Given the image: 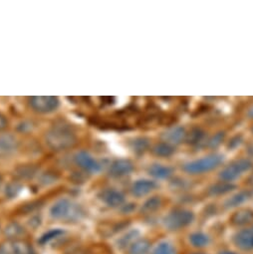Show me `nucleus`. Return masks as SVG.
<instances>
[{"mask_svg":"<svg viewBox=\"0 0 253 254\" xmlns=\"http://www.w3.org/2000/svg\"><path fill=\"white\" fill-rule=\"evenodd\" d=\"M48 147L54 151H64L72 148L77 143L75 132L66 125H56L45 135Z\"/></svg>","mask_w":253,"mask_h":254,"instance_id":"f257e3e1","label":"nucleus"},{"mask_svg":"<svg viewBox=\"0 0 253 254\" xmlns=\"http://www.w3.org/2000/svg\"><path fill=\"white\" fill-rule=\"evenodd\" d=\"M85 215L81 204L69 199L60 198L50 208V216L55 220L64 222H78Z\"/></svg>","mask_w":253,"mask_h":254,"instance_id":"f03ea898","label":"nucleus"},{"mask_svg":"<svg viewBox=\"0 0 253 254\" xmlns=\"http://www.w3.org/2000/svg\"><path fill=\"white\" fill-rule=\"evenodd\" d=\"M222 160L223 158L220 155H209L202 159L186 164L184 166V170L190 175H201L217 168L221 164Z\"/></svg>","mask_w":253,"mask_h":254,"instance_id":"7ed1b4c3","label":"nucleus"},{"mask_svg":"<svg viewBox=\"0 0 253 254\" xmlns=\"http://www.w3.org/2000/svg\"><path fill=\"white\" fill-rule=\"evenodd\" d=\"M194 220V214L188 209H176L168 214L164 219L165 226L170 230H179L191 224Z\"/></svg>","mask_w":253,"mask_h":254,"instance_id":"20e7f679","label":"nucleus"},{"mask_svg":"<svg viewBox=\"0 0 253 254\" xmlns=\"http://www.w3.org/2000/svg\"><path fill=\"white\" fill-rule=\"evenodd\" d=\"M252 168V163L249 160L241 159L235 161L228 167H226L219 175V178L226 183H232L241 177L244 173L248 172Z\"/></svg>","mask_w":253,"mask_h":254,"instance_id":"39448f33","label":"nucleus"},{"mask_svg":"<svg viewBox=\"0 0 253 254\" xmlns=\"http://www.w3.org/2000/svg\"><path fill=\"white\" fill-rule=\"evenodd\" d=\"M0 254H37L33 246L24 239H7L0 244Z\"/></svg>","mask_w":253,"mask_h":254,"instance_id":"423d86ee","label":"nucleus"},{"mask_svg":"<svg viewBox=\"0 0 253 254\" xmlns=\"http://www.w3.org/2000/svg\"><path fill=\"white\" fill-rule=\"evenodd\" d=\"M31 108L40 114H49L59 107V99L54 96H35L29 100Z\"/></svg>","mask_w":253,"mask_h":254,"instance_id":"0eeeda50","label":"nucleus"},{"mask_svg":"<svg viewBox=\"0 0 253 254\" xmlns=\"http://www.w3.org/2000/svg\"><path fill=\"white\" fill-rule=\"evenodd\" d=\"M75 163L78 167L89 174H97L101 171V165L95 160L88 152L81 151L78 152L74 157Z\"/></svg>","mask_w":253,"mask_h":254,"instance_id":"6e6552de","label":"nucleus"},{"mask_svg":"<svg viewBox=\"0 0 253 254\" xmlns=\"http://www.w3.org/2000/svg\"><path fill=\"white\" fill-rule=\"evenodd\" d=\"M19 148L18 140L15 136L3 133L0 134V158H8L13 156Z\"/></svg>","mask_w":253,"mask_h":254,"instance_id":"1a4fd4ad","label":"nucleus"},{"mask_svg":"<svg viewBox=\"0 0 253 254\" xmlns=\"http://www.w3.org/2000/svg\"><path fill=\"white\" fill-rule=\"evenodd\" d=\"M134 171V165L129 160H116L109 169V174L113 178H123L129 176Z\"/></svg>","mask_w":253,"mask_h":254,"instance_id":"9d476101","label":"nucleus"},{"mask_svg":"<svg viewBox=\"0 0 253 254\" xmlns=\"http://www.w3.org/2000/svg\"><path fill=\"white\" fill-rule=\"evenodd\" d=\"M233 242L237 248L243 251L253 250V229H241L235 233Z\"/></svg>","mask_w":253,"mask_h":254,"instance_id":"9b49d317","label":"nucleus"},{"mask_svg":"<svg viewBox=\"0 0 253 254\" xmlns=\"http://www.w3.org/2000/svg\"><path fill=\"white\" fill-rule=\"evenodd\" d=\"M100 196L103 202L109 207L115 208L122 206L125 203V195L121 191L114 189H108L103 190Z\"/></svg>","mask_w":253,"mask_h":254,"instance_id":"f8f14e48","label":"nucleus"},{"mask_svg":"<svg viewBox=\"0 0 253 254\" xmlns=\"http://www.w3.org/2000/svg\"><path fill=\"white\" fill-rule=\"evenodd\" d=\"M156 188H157L156 182H154L152 180L143 179V180H138L133 184V186L131 188V191H132L133 195H135L137 197H142V196L149 194Z\"/></svg>","mask_w":253,"mask_h":254,"instance_id":"ddd939ff","label":"nucleus"},{"mask_svg":"<svg viewBox=\"0 0 253 254\" xmlns=\"http://www.w3.org/2000/svg\"><path fill=\"white\" fill-rule=\"evenodd\" d=\"M230 222L234 226H245L253 222V210L243 208L235 211L231 217Z\"/></svg>","mask_w":253,"mask_h":254,"instance_id":"4468645a","label":"nucleus"},{"mask_svg":"<svg viewBox=\"0 0 253 254\" xmlns=\"http://www.w3.org/2000/svg\"><path fill=\"white\" fill-rule=\"evenodd\" d=\"M151 249V242L146 238H138L128 248V254H148Z\"/></svg>","mask_w":253,"mask_h":254,"instance_id":"2eb2a0df","label":"nucleus"},{"mask_svg":"<svg viewBox=\"0 0 253 254\" xmlns=\"http://www.w3.org/2000/svg\"><path fill=\"white\" fill-rule=\"evenodd\" d=\"M186 137V131L183 127H175L164 134V139L168 144H180Z\"/></svg>","mask_w":253,"mask_h":254,"instance_id":"dca6fc26","label":"nucleus"},{"mask_svg":"<svg viewBox=\"0 0 253 254\" xmlns=\"http://www.w3.org/2000/svg\"><path fill=\"white\" fill-rule=\"evenodd\" d=\"M250 197H251V193L249 191H246V190L239 191V192L233 194L232 196H230L229 198H227L224 203V206L226 208L237 207V206L245 203L246 201H248L250 199Z\"/></svg>","mask_w":253,"mask_h":254,"instance_id":"f3484780","label":"nucleus"},{"mask_svg":"<svg viewBox=\"0 0 253 254\" xmlns=\"http://www.w3.org/2000/svg\"><path fill=\"white\" fill-rule=\"evenodd\" d=\"M3 233L7 239H21L25 234V229L18 222L12 221L5 226Z\"/></svg>","mask_w":253,"mask_h":254,"instance_id":"a211bd4d","label":"nucleus"},{"mask_svg":"<svg viewBox=\"0 0 253 254\" xmlns=\"http://www.w3.org/2000/svg\"><path fill=\"white\" fill-rule=\"evenodd\" d=\"M149 173L152 177L158 180H166L173 175V170L170 167L160 165V164H155L149 169Z\"/></svg>","mask_w":253,"mask_h":254,"instance_id":"6ab92c4d","label":"nucleus"},{"mask_svg":"<svg viewBox=\"0 0 253 254\" xmlns=\"http://www.w3.org/2000/svg\"><path fill=\"white\" fill-rule=\"evenodd\" d=\"M235 188L236 187L231 183H226V182L218 183V184L211 186L208 189V194L211 196L223 195V194H226V193L232 191L233 190H235Z\"/></svg>","mask_w":253,"mask_h":254,"instance_id":"aec40b11","label":"nucleus"},{"mask_svg":"<svg viewBox=\"0 0 253 254\" xmlns=\"http://www.w3.org/2000/svg\"><path fill=\"white\" fill-rule=\"evenodd\" d=\"M189 239L190 244L195 248H204L210 242L209 236L203 232H193L190 235Z\"/></svg>","mask_w":253,"mask_h":254,"instance_id":"412c9836","label":"nucleus"},{"mask_svg":"<svg viewBox=\"0 0 253 254\" xmlns=\"http://www.w3.org/2000/svg\"><path fill=\"white\" fill-rule=\"evenodd\" d=\"M140 238V232L137 229L130 230L126 233H125L119 240H118V246L122 249L128 248L135 240Z\"/></svg>","mask_w":253,"mask_h":254,"instance_id":"4be33fe9","label":"nucleus"},{"mask_svg":"<svg viewBox=\"0 0 253 254\" xmlns=\"http://www.w3.org/2000/svg\"><path fill=\"white\" fill-rule=\"evenodd\" d=\"M162 205V199L160 196H152L149 199H147L143 206H142V211L144 213H153L157 211Z\"/></svg>","mask_w":253,"mask_h":254,"instance_id":"5701e85b","label":"nucleus"},{"mask_svg":"<svg viewBox=\"0 0 253 254\" xmlns=\"http://www.w3.org/2000/svg\"><path fill=\"white\" fill-rule=\"evenodd\" d=\"M62 235H64V231H63L62 229L54 228V229H51V230L45 232L44 234H42L41 237L39 238L38 242H39L41 245H46L47 243L53 241L54 239H57V238L61 237Z\"/></svg>","mask_w":253,"mask_h":254,"instance_id":"b1692460","label":"nucleus"},{"mask_svg":"<svg viewBox=\"0 0 253 254\" xmlns=\"http://www.w3.org/2000/svg\"><path fill=\"white\" fill-rule=\"evenodd\" d=\"M153 152L158 157L168 158V157H170V156H172L174 154L175 150L172 147V145H170L168 143H160V144H157L154 147Z\"/></svg>","mask_w":253,"mask_h":254,"instance_id":"393cba45","label":"nucleus"},{"mask_svg":"<svg viewBox=\"0 0 253 254\" xmlns=\"http://www.w3.org/2000/svg\"><path fill=\"white\" fill-rule=\"evenodd\" d=\"M152 254H176V248L171 242L163 241L154 248Z\"/></svg>","mask_w":253,"mask_h":254,"instance_id":"a878e982","label":"nucleus"},{"mask_svg":"<svg viewBox=\"0 0 253 254\" xmlns=\"http://www.w3.org/2000/svg\"><path fill=\"white\" fill-rule=\"evenodd\" d=\"M131 148L135 153L142 154L149 148V142L147 139H144V138L135 139L131 143Z\"/></svg>","mask_w":253,"mask_h":254,"instance_id":"bb28decb","label":"nucleus"},{"mask_svg":"<svg viewBox=\"0 0 253 254\" xmlns=\"http://www.w3.org/2000/svg\"><path fill=\"white\" fill-rule=\"evenodd\" d=\"M22 190V187L18 183H10L5 188V195L8 198H14L18 196Z\"/></svg>","mask_w":253,"mask_h":254,"instance_id":"cd10ccee","label":"nucleus"},{"mask_svg":"<svg viewBox=\"0 0 253 254\" xmlns=\"http://www.w3.org/2000/svg\"><path fill=\"white\" fill-rule=\"evenodd\" d=\"M203 138V132L200 129H192L190 134H188L187 136V141L189 144L191 145H195L197 143H199Z\"/></svg>","mask_w":253,"mask_h":254,"instance_id":"c85d7f7f","label":"nucleus"},{"mask_svg":"<svg viewBox=\"0 0 253 254\" xmlns=\"http://www.w3.org/2000/svg\"><path fill=\"white\" fill-rule=\"evenodd\" d=\"M224 133H222V132H219V133H217V134H215L214 136H212L211 138H210V140L208 141V147L209 148H216V147H218L220 144H221V142L224 140Z\"/></svg>","mask_w":253,"mask_h":254,"instance_id":"c756f323","label":"nucleus"},{"mask_svg":"<svg viewBox=\"0 0 253 254\" xmlns=\"http://www.w3.org/2000/svg\"><path fill=\"white\" fill-rule=\"evenodd\" d=\"M35 174V169L30 167H22L18 170V175L21 178H30Z\"/></svg>","mask_w":253,"mask_h":254,"instance_id":"7c9ffc66","label":"nucleus"},{"mask_svg":"<svg viewBox=\"0 0 253 254\" xmlns=\"http://www.w3.org/2000/svg\"><path fill=\"white\" fill-rule=\"evenodd\" d=\"M241 143H242V138H241V136H236V137H234V138L230 141V143L228 144V148H230V149H235V148L239 147Z\"/></svg>","mask_w":253,"mask_h":254,"instance_id":"2f4dec72","label":"nucleus"},{"mask_svg":"<svg viewBox=\"0 0 253 254\" xmlns=\"http://www.w3.org/2000/svg\"><path fill=\"white\" fill-rule=\"evenodd\" d=\"M7 125H8V121H7L6 117L0 113V131L4 130L7 127Z\"/></svg>","mask_w":253,"mask_h":254,"instance_id":"473e14b6","label":"nucleus"},{"mask_svg":"<svg viewBox=\"0 0 253 254\" xmlns=\"http://www.w3.org/2000/svg\"><path fill=\"white\" fill-rule=\"evenodd\" d=\"M123 208L122 210L125 212V213H130L131 211H133L135 209V204L133 203H128V204H123L122 205Z\"/></svg>","mask_w":253,"mask_h":254,"instance_id":"72a5a7b5","label":"nucleus"},{"mask_svg":"<svg viewBox=\"0 0 253 254\" xmlns=\"http://www.w3.org/2000/svg\"><path fill=\"white\" fill-rule=\"evenodd\" d=\"M248 154L251 158H253V144L248 147Z\"/></svg>","mask_w":253,"mask_h":254,"instance_id":"f704fd0d","label":"nucleus"},{"mask_svg":"<svg viewBox=\"0 0 253 254\" xmlns=\"http://www.w3.org/2000/svg\"><path fill=\"white\" fill-rule=\"evenodd\" d=\"M218 254H237V253H235L233 251H230V250H222Z\"/></svg>","mask_w":253,"mask_h":254,"instance_id":"c9c22d12","label":"nucleus"},{"mask_svg":"<svg viewBox=\"0 0 253 254\" xmlns=\"http://www.w3.org/2000/svg\"><path fill=\"white\" fill-rule=\"evenodd\" d=\"M248 114H249V116H250L251 118H253V107L249 110V113H248Z\"/></svg>","mask_w":253,"mask_h":254,"instance_id":"e433bc0d","label":"nucleus"},{"mask_svg":"<svg viewBox=\"0 0 253 254\" xmlns=\"http://www.w3.org/2000/svg\"><path fill=\"white\" fill-rule=\"evenodd\" d=\"M191 254H206V253H203V252H193Z\"/></svg>","mask_w":253,"mask_h":254,"instance_id":"4c0bfd02","label":"nucleus"},{"mask_svg":"<svg viewBox=\"0 0 253 254\" xmlns=\"http://www.w3.org/2000/svg\"><path fill=\"white\" fill-rule=\"evenodd\" d=\"M1 183H2V177L0 176V185H1Z\"/></svg>","mask_w":253,"mask_h":254,"instance_id":"58836bf2","label":"nucleus"},{"mask_svg":"<svg viewBox=\"0 0 253 254\" xmlns=\"http://www.w3.org/2000/svg\"><path fill=\"white\" fill-rule=\"evenodd\" d=\"M252 132H253V128H252Z\"/></svg>","mask_w":253,"mask_h":254,"instance_id":"ea45409f","label":"nucleus"}]
</instances>
